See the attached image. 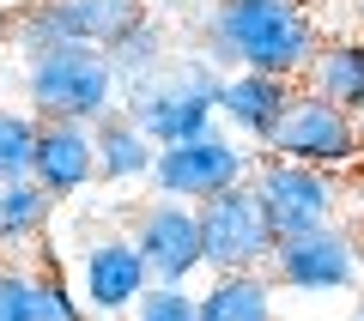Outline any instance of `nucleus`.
<instances>
[{
	"instance_id": "f257e3e1",
	"label": "nucleus",
	"mask_w": 364,
	"mask_h": 321,
	"mask_svg": "<svg viewBox=\"0 0 364 321\" xmlns=\"http://www.w3.org/2000/svg\"><path fill=\"white\" fill-rule=\"evenodd\" d=\"M316 49H322L316 18L298 0H213V13L200 18V61L207 67L298 79Z\"/></svg>"
},
{
	"instance_id": "f03ea898",
	"label": "nucleus",
	"mask_w": 364,
	"mask_h": 321,
	"mask_svg": "<svg viewBox=\"0 0 364 321\" xmlns=\"http://www.w3.org/2000/svg\"><path fill=\"white\" fill-rule=\"evenodd\" d=\"M219 67H207L200 55H182V61H164L152 79L140 85H122V116L146 134L152 146H182L200 140L219 116Z\"/></svg>"
},
{
	"instance_id": "7ed1b4c3",
	"label": "nucleus",
	"mask_w": 364,
	"mask_h": 321,
	"mask_svg": "<svg viewBox=\"0 0 364 321\" xmlns=\"http://www.w3.org/2000/svg\"><path fill=\"white\" fill-rule=\"evenodd\" d=\"M25 97L37 121H104L122 103V79L104 49L85 43H55L25 61Z\"/></svg>"
},
{
	"instance_id": "20e7f679",
	"label": "nucleus",
	"mask_w": 364,
	"mask_h": 321,
	"mask_svg": "<svg viewBox=\"0 0 364 321\" xmlns=\"http://www.w3.org/2000/svg\"><path fill=\"white\" fill-rule=\"evenodd\" d=\"M249 170H255V158L243 152V140H231L225 128H207L200 140L158 146V152H152V170H146V182H152L158 200L200 206V200H213V194H225V188H237V182H249Z\"/></svg>"
},
{
	"instance_id": "39448f33",
	"label": "nucleus",
	"mask_w": 364,
	"mask_h": 321,
	"mask_svg": "<svg viewBox=\"0 0 364 321\" xmlns=\"http://www.w3.org/2000/svg\"><path fill=\"white\" fill-rule=\"evenodd\" d=\"M261 146H267V158H286V164L334 170V164L364 158V128H358V116H346L334 103L310 97V91H291L286 116L273 121V134Z\"/></svg>"
},
{
	"instance_id": "423d86ee",
	"label": "nucleus",
	"mask_w": 364,
	"mask_h": 321,
	"mask_svg": "<svg viewBox=\"0 0 364 321\" xmlns=\"http://www.w3.org/2000/svg\"><path fill=\"white\" fill-rule=\"evenodd\" d=\"M195 219H200V267H219V273H261L273 243H279L249 182L200 200Z\"/></svg>"
},
{
	"instance_id": "0eeeda50",
	"label": "nucleus",
	"mask_w": 364,
	"mask_h": 321,
	"mask_svg": "<svg viewBox=\"0 0 364 321\" xmlns=\"http://www.w3.org/2000/svg\"><path fill=\"white\" fill-rule=\"evenodd\" d=\"M134 25H146V0H37L18 13L13 37L31 55L55 43H85V49H116Z\"/></svg>"
},
{
	"instance_id": "6e6552de",
	"label": "nucleus",
	"mask_w": 364,
	"mask_h": 321,
	"mask_svg": "<svg viewBox=\"0 0 364 321\" xmlns=\"http://www.w3.org/2000/svg\"><path fill=\"white\" fill-rule=\"evenodd\" d=\"M249 188H255L261 212H267L273 236H304V231H322L334 224V182L328 170H304V164H286V158H267V164L249 170Z\"/></svg>"
},
{
	"instance_id": "1a4fd4ad",
	"label": "nucleus",
	"mask_w": 364,
	"mask_h": 321,
	"mask_svg": "<svg viewBox=\"0 0 364 321\" xmlns=\"http://www.w3.org/2000/svg\"><path fill=\"white\" fill-rule=\"evenodd\" d=\"M267 279L273 291H304V297H328V291H346L358 279V243L334 224L322 231H304V236H286V243H273L267 255Z\"/></svg>"
},
{
	"instance_id": "9d476101",
	"label": "nucleus",
	"mask_w": 364,
	"mask_h": 321,
	"mask_svg": "<svg viewBox=\"0 0 364 321\" xmlns=\"http://www.w3.org/2000/svg\"><path fill=\"white\" fill-rule=\"evenodd\" d=\"M128 243H134V255L146 261V279L152 285H182L200 267V219H195V206H182V200L140 206Z\"/></svg>"
},
{
	"instance_id": "9b49d317",
	"label": "nucleus",
	"mask_w": 364,
	"mask_h": 321,
	"mask_svg": "<svg viewBox=\"0 0 364 321\" xmlns=\"http://www.w3.org/2000/svg\"><path fill=\"white\" fill-rule=\"evenodd\" d=\"M31 182L49 200L91 188L97 182V152H91L85 121H37V152H31Z\"/></svg>"
},
{
	"instance_id": "f8f14e48",
	"label": "nucleus",
	"mask_w": 364,
	"mask_h": 321,
	"mask_svg": "<svg viewBox=\"0 0 364 321\" xmlns=\"http://www.w3.org/2000/svg\"><path fill=\"white\" fill-rule=\"evenodd\" d=\"M291 103V79H273V73H225L219 79V116L231 128V140H267L273 121L286 116Z\"/></svg>"
},
{
	"instance_id": "ddd939ff",
	"label": "nucleus",
	"mask_w": 364,
	"mask_h": 321,
	"mask_svg": "<svg viewBox=\"0 0 364 321\" xmlns=\"http://www.w3.org/2000/svg\"><path fill=\"white\" fill-rule=\"evenodd\" d=\"M146 285H152V279H146V261L134 255L128 236H104V243H91V255H85V297H91V309L122 315V309L140 303Z\"/></svg>"
},
{
	"instance_id": "4468645a",
	"label": "nucleus",
	"mask_w": 364,
	"mask_h": 321,
	"mask_svg": "<svg viewBox=\"0 0 364 321\" xmlns=\"http://www.w3.org/2000/svg\"><path fill=\"white\" fill-rule=\"evenodd\" d=\"M310 79V97L334 103L346 116H364V43L358 37H340V43H322L304 67Z\"/></svg>"
},
{
	"instance_id": "2eb2a0df",
	"label": "nucleus",
	"mask_w": 364,
	"mask_h": 321,
	"mask_svg": "<svg viewBox=\"0 0 364 321\" xmlns=\"http://www.w3.org/2000/svg\"><path fill=\"white\" fill-rule=\"evenodd\" d=\"M91 152H97V182H146L158 146L122 109H109L104 121H91Z\"/></svg>"
},
{
	"instance_id": "dca6fc26",
	"label": "nucleus",
	"mask_w": 364,
	"mask_h": 321,
	"mask_svg": "<svg viewBox=\"0 0 364 321\" xmlns=\"http://www.w3.org/2000/svg\"><path fill=\"white\" fill-rule=\"evenodd\" d=\"M200 321H279L267 273H219L200 297Z\"/></svg>"
},
{
	"instance_id": "f3484780",
	"label": "nucleus",
	"mask_w": 364,
	"mask_h": 321,
	"mask_svg": "<svg viewBox=\"0 0 364 321\" xmlns=\"http://www.w3.org/2000/svg\"><path fill=\"white\" fill-rule=\"evenodd\" d=\"M49 194L37 188V182H0V249H18V243H31V236L49 224Z\"/></svg>"
},
{
	"instance_id": "a211bd4d",
	"label": "nucleus",
	"mask_w": 364,
	"mask_h": 321,
	"mask_svg": "<svg viewBox=\"0 0 364 321\" xmlns=\"http://www.w3.org/2000/svg\"><path fill=\"white\" fill-rule=\"evenodd\" d=\"M104 55H109V67H116L122 85H140V79H152L158 67L170 61V55H164V31H158L152 18H146V25H134L128 37H122L116 49H104Z\"/></svg>"
},
{
	"instance_id": "6ab92c4d",
	"label": "nucleus",
	"mask_w": 364,
	"mask_h": 321,
	"mask_svg": "<svg viewBox=\"0 0 364 321\" xmlns=\"http://www.w3.org/2000/svg\"><path fill=\"white\" fill-rule=\"evenodd\" d=\"M18 321H79V297L67 291V279H61V273L31 267L25 297H18Z\"/></svg>"
},
{
	"instance_id": "aec40b11",
	"label": "nucleus",
	"mask_w": 364,
	"mask_h": 321,
	"mask_svg": "<svg viewBox=\"0 0 364 321\" xmlns=\"http://www.w3.org/2000/svg\"><path fill=\"white\" fill-rule=\"evenodd\" d=\"M37 152V116L31 109H0V182H25Z\"/></svg>"
},
{
	"instance_id": "412c9836",
	"label": "nucleus",
	"mask_w": 364,
	"mask_h": 321,
	"mask_svg": "<svg viewBox=\"0 0 364 321\" xmlns=\"http://www.w3.org/2000/svg\"><path fill=\"white\" fill-rule=\"evenodd\" d=\"M134 321H200V297L188 285H146Z\"/></svg>"
}]
</instances>
